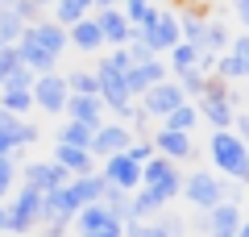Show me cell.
<instances>
[{
    "label": "cell",
    "instance_id": "obj_1",
    "mask_svg": "<svg viewBox=\"0 0 249 237\" xmlns=\"http://www.w3.org/2000/svg\"><path fill=\"white\" fill-rule=\"evenodd\" d=\"M208 158H212L216 175H224V179H232V183L249 187V146L232 129L208 138Z\"/></svg>",
    "mask_w": 249,
    "mask_h": 237
},
{
    "label": "cell",
    "instance_id": "obj_2",
    "mask_svg": "<svg viewBox=\"0 0 249 237\" xmlns=\"http://www.w3.org/2000/svg\"><path fill=\"white\" fill-rule=\"evenodd\" d=\"M34 229H42V192H34V187L21 183L17 192L4 200V233H34Z\"/></svg>",
    "mask_w": 249,
    "mask_h": 237
},
{
    "label": "cell",
    "instance_id": "obj_3",
    "mask_svg": "<svg viewBox=\"0 0 249 237\" xmlns=\"http://www.w3.org/2000/svg\"><path fill=\"white\" fill-rule=\"evenodd\" d=\"M183 196L191 208H199V212H212L220 200H229V183H224L216 171H187L183 175Z\"/></svg>",
    "mask_w": 249,
    "mask_h": 237
},
{
    "label": "cell",
    "instance_id": "obj_4",
    "mask_svg": "<svg viewBox=\"0 0 249 237\" xmlns=\"http://www.w3.org/2000/svg\"><path fill=\"white\" fill-rule=\"evenodd\" d=\"M142 187H145V192H154L162 204H170L178 192H183V171H178L175 162H166V158L154 154L150 162L142 167Z\"/></svg>",
    "mask_w": 249,
    "mask_h": 237
},
{
    "label": "cell",
    "instance_id": "obj_5",
    "mask_svg": "<svg viewBox=\"0 0 249 237\" xmlns=\"http://www.w3.org/2000/svg\"><path fill=\"white\" fill-rule=\"evenodd\" d=\"M67 100H71V92H67L62 71H50V75H37L34 79V108H37V113L62 117V113H67Z\"/></svg>",
    "mask_w": 249,
    "mask_h": 237
},
{
    "label": "cell",
    "instance_id": "obj_6",
    "mask_svg": "<svg viewBox=\"0 0 249 237\" xmlns=\"http://www.w3.org/2000/svg\"><path fill=\"white\" fill-rule=\"evenodd\" d=\"M21 183L46 196V192H54V187H67L71 175H67L54 158H29V162H21Z\"/></svg>",
    "mask_w": 249,
    "mask_h": 237
},
{
    "label": "cell",
    "instance_id": "obj_7",
    "mask_svg": "<svg viewBox=\"0 0 249 237\" xmlns=\"http://www.w3.org/2000/svg\"><path fill=\"white\" fill-rule=\"evenodd\" d=\"M96 83H100V100H104V108L112 117H121V125L129 121V113H133L137 100L129 96V88H124V75H108V71L96 67Z\"/></svg>",
    "mask_w": 249,
    "mask_h": 237
},
{
    "label": "cell",
    "instance_id": "obj_8",
    "mask_svg": "<svg viewBox=\"0 0 249 237\" xmlns=\"http://www.w3.org/2000/svg\"><path fill=\"white\" fill-rule=\"evenodd\" d=\"M133 146V133H129V125H121V121H104L96 133H91V158H116V154H124V150Z\"/></svg>",
    "mask_w": 249,
    "mask_h": 237
},
{
    "label": "cell",
    "instance_id": "obj_9",
    "mask_svg": "<svg viewBox=\"0 0 249 237\" xmlns=\"http://www.w3.org/2000/svg\"><path fill=\"white\" fill-rule=\"evenodd\" d=\"M75 217H79V200H75L71 183L42 196V225H75Z\"/></svg>",
    "mask_w": 249,
    "mask_h": 237
},
{
    "label": "cell",
    "instance_id": "obj_10",
    "mask_svg": "<svg viewBox=\"0 0 249 237\" xmlns=\"http://www.w3.org/2000/svg\"><path fill=\"white\" fill-rule=\"evenodd\" d=\"M137 104H142L145 113H150V121H166V117L175 113L178 104H187V96H183V88H178L175 79H166V83L150 88V92H145L142 100H137Z\"/></svg>",
    "mask_w": 249,
    "mask_h": 237
},
{
    "label": "cell",
    "instance_id": "obj_11",
    "mask_svg": "<svg viewBox=\"0 0 249 237\" xmlns=\"http://www.w3.org/2000/svg\"><path fill=\"white\" fill-rule=\"evenodd\" d=\"M100 179H104L108 187H116V192H129V196H133L137 187H142V167H137L129 154H116V158H104Z\"/></svg>",
    "mask_w": 249,
    "mask_h": 237
},
{
    "label": "cell",
    "instance_id": "obj_12",
    "mask_svg": "<svg viewBox=\"0 0 249 237\" xmlns=\"http://www.w3.org/2000/svg\"><path fill=\"white\" fill-rule=\"evenodd\" d=\"M91 17H96L100 34H104V50H121V46H129L133 25H129V17H124L121 9H96Z\"/></svg>",
    "mask_w": 249,
    "mask_h": 237
},
{
    "label": "cell",
    "instance_id": "obj_13",
    "mask_svg": "<svg viewBox=\"0 0 249 237\" xmlns=\"http://www.w3.org/2000/svg\"><path fill=\"white\" fill-rule=\"evenodd\" d=\"M241 204L237 200H220L212 212H204V233L208 237H237V229H241Z\"/></svg>",
    "mask_w": 249,
    "mask_h": 237
},
{
    "label": "cell",
    "instance_id": "obj_14",
    "mask_svg": "<svg viewBox=\"0 0 249 237\" xmlns=\"http://www.w3.org/2000/svg\"><path fill=\"white\" fill-rule=\"evenodd\" d=\"M150 141H154V154L158 158H166V162H187V158L196 154V141H191V133H170V129H154L150 133Z\"/></svg>",
    "mask_w": 249,
    "mask_h": 237
},
{
    "label": "cell",
    "instance_id": "obj_15",
    "mask_svg": "<svg viewBox=\"0 0 249 237\" xmlns=\"http://www.w3.org/2000/svg\"><path fill=\"white\" fill-rule=\"evenodd\" d=\"M166 79H170L166 62L154 59V62H137V67L124 75V88H129V96H133V100H142L150 88H158V83H166Z\"/></svg>",
    "mask_w": 249,
    "mask_h": 237
},
{
    "label": "cell",
    "instance_id": "obj_16",
    "mask_svg": "<svg viewBox=\"0 0 249 237\" xmlns=\"http://www.w3.org/2000/svg\"><path fill=\"white\" fill-rule=\"evenodd\" d=\"M142 38L150 42V50H154V54H170L178 42H183V34H178V13L162 9V13H158V21H154V29H145Z\"/></svg>",
    "mask_w": 249,
    "mask_h": 237
},
{
    "label": "cell",
    "instance_id": "obj_17",
    "mask_svg": "<svg viewBox=\"0 0 249 237\" xmlns=\"http://www.w3.org/2000/svg\"><path fill=\"white\" fill-rule=\"evenodd\" d=\"M25 38L37 46V50H46L50 59H62L67 46H71V42H67V29L54 25V21H34V25H25Z\"/></svg>",
    "mask_w": 249,
    "mask_h": 237
},
{
    "label": "cell",
    "instance_id": "obj_18",
    "mask_svg": "<svg viewBox=\"0 0 249 237\" xmlns=\"http://www.w3.org/2000/svg\"><path fill=\"white\" fill-rule=\"evenodd\" d=\"M187 233V220L178 217H154V220H129L124 225V237H183Z\"/></svg>",
    "mask_w": 249,
    "mask_h": 237
},
{
    "label": "cell",
    "instance_id": "obj_19",
    "mask_svg": "<svg viewBox=\"0 0 249 237\" xmlns=\"http://www.w3.org/2000/svg\"><path fill=\"white\" fill-rule=\"evenodd\" d=\"M67 121H79V125H91V129H100V125L108 121V108L100 96H71L67 100Z\"/></svg>",
    "mask_w": 249,
    "mask_h": 237
},
{
    "label": "cell",
    "instance_id": "obj_20",
    "mask_svg": "<svg viewBox=\"0 0 249 237\" xmlns=\"http://www.w3.org/2000/svg\"><path fill=\"white\" fill-rule=\"evenodd\" d=\"M54 162H58L62 171L71 179H83V175H96V158H91V150H79V146H54Z\"/></svg>",
    "mask_w": 249,
    "mask_h": 237
},
{
    "label": "cell",
    "instance_id": "obj_21",
    "mask_svg": "<svg viewBox=\"0 0 249 237\" xmlns=\"http://www.w3.org/2000/svg\"><path fill=\"white\" fill-rule=\"evenodd\" d=\"M67 42H71L75 50H83V54H96V50H104V34H100L96 17H83V21H75V25L67 29Z\"/></svg>",
    "mask_w": 249,
    "mask_h": 237
},
{
    "label": "cell",
    "instance_id": "obj_22",
    "mask_svg": "<svg viewBox=\"0 0 249 237\" xmlns=\"http://www.w3.org/2000/svg\"><path fill=\"white\" fill-rule=\"evenodd\" d=\"M229 42H232V29H229V21H220V17H208L204 38H199V46H196V50H199V54H212V59H220V54L229 50Z\"/></svg>",
    "mask_w": 249,
    "mask_h": 237
},
{
    "label": "cell",
    "instance_id": "obj_23",
    "mask_svg": "<svg viewBox=\"0 0 249 237\" xmlns=\"http://www.w3.org/2000/svg\"><path fill=\"white\" fill-rule=\"evenodd\" d=\"M54 25H62V29H71L75 21H83V17H91L96 13V0H54Z\"/></svg>",
    "mask_w": 249,
    "mask_h": 237
},
{
    "label": "cell",
    "instance_id": "obj_24",
    "mask_svg": "<svg viewBox=\"0 0 249 237\" xmlns=\"http://www.w3.org/2000/svg\"><path fill=\"white\" fill-rule=\"evenodd\" d=\"M17 54H21V67L34 71V75H50V71H58V59H50L46 50H37L25 34H21V42H17Z\"/></svg>",
    "mask_w": 249,
    "mask_h": 237
},
{
    "label": "cell",
    "instance_id": "obj_25",
    "mask_svg": "<svg viewBox=\"0 0 249 237\" xmlns=\"http://www.w3.org/2000/svg\"><path fill=\"white\" fill-rule=\"evenodd\" d=\"M104 225H112V212L104 208V204H88V208H79V217H75V233L79 237H91V233H100Z\"/></svg>",
    "mask_w": 249,
    "mask_h": 237
},
{
    "label": "cell",
    "instance_id": "obj_26",
    "mask_svg": "<svg viewBox=\"0 0 249 237\" xmlns=\"http://www.w3.org/2000/svg\"><path fill=\"white\" fill-rule=\"evenodd\" d=\"M0 113L25 121V117L34 113V92H25V88H0Z\"/></svg>",
    "mask_w": 249,
    "mask_h": 237
},
{
    "label": "cell",
    "instance_id": "obj_27",
    "mask_svg": "<svg viewBox=\"0 0 249 237\" xmlns=\"http://www.w3.org/2000/svg\"><path fill=\"white\" fill-rule=\"evenodd\" d=\"M166 62V71H170V79H178V75H187V71H196L199 67V50L191 42H178L175 50H170V59H162Z\"/></svg>",
    "mask_w": 249,
    "mask_h": 237
},
{
    "label": "cell",
    "instance_id": "obj_28",
    "mask_svg": "<svg viewBox=\"0 0 249 237\" xmlns=\"http://www.w3.org/2000/svg\"><path fill=\"white\" fill-rule=\"evenodd\" d=\"M71 192H75V200H79V208H88V204H100V200H104L108 183H104V179H100V171H96V175L71 179Z\"/></svg>",
    "mask_w": 249,
    "mask_h": 237
},
{
    "label": "cell",
    "instance_id": "obj_29",
    "mask_svg": "<svg viewBox=\"0 0 249 237\" xmlns=\"http://www.w3.org/2000/svg\"><path fill=\"white\" fill-rule=\"evenodd\" d=\"M129 208H133V220H154V217H162V208H166V204H162L154 192L137 187V192L129 196Z\"/></svg>",
    "mask_w": 249,
    "mask_h": 237
},
{
    "label": "cell",
    "instance_id": "obj_30",
    "mask_svg": "<svg viewBox=\"0 0 249 237\" xmlns=\"http://www.w3.org/2000/svg\"><path fill=\"white\" fill-rule=\"evenodd\" d=\"M196 125H199V108L191 104V100H187V104H178L175 113H170L166 121L158 125V129H170V133H191Z\"/></svg>",
    "mask_w": 249,
    "mask_h": 237
},
{
    "label": "cell",
    "instance_id": "obj_31",
    "mask_svg": "<svg viewBox=\"0 0 249 237\" xmlns=\"http://www.w3.org/2000/svg\"><path fill=\"white\" fill-rule=\"evenodd\" d=\"M17 179H21V162H17V154H0V204L17 192Z\"/></svg>",
    "mask_w": 249,
    "mask_h": 237
},
{
    "label": "cell",
    "instance_id": "obj_32",
    "mask_svg": "<svg viewBox=\"0 0 249 237\" xmlns=\"http://www.w3.org/2000/svg\"><path fill=\"white\" fill-rule=\"evenodd\" d=\"M91 125H79V121H67V125H58V146H79V150H88L91 146Z\"/></svg>",
    "mask_w": 249,
    "mask_h": 237
},
{
    "label": "cell",
    "instance_id": "obj_33",
    "mask_svg": "<svg viewBox=\"0 0 249 237\" xmlns=\"http://www.w3.org/2000/svg\"><path fill=\"white\" fill-rule=\"evenodd\" d=\"M204 25H208L204 13H199V9H187L183 17H178V34H183V42L199 46V38H204Z\"/></svg>",
    "mask_w": 249,
    "mask_h": 237
},
{
    "label": "cell",
    "instance_id": "obj_34",
    "mask_svg": "<svg viewBox=\"0 0 249 237\" xmlns=\"http://www.w3.org/2000/svg\"><path fill=\"white\" fill-rule=\"evenodd\" d=\"M67 79V92L71 96H100V83H96V71H71Z\"/></svg>",
    "mask_w": 249,
    "mask_h": 237
},
{
    "label": "cell",
    "instance_id": "obj_35",
    "mask_svg": "<svg viewBox=\"0 0 249 237\" xmlns=\"http://www.w3.org/2000/svg\"><path fill=\"white\" fill-rule=\"evenodd\" d=\"M208 79H212V75H204V71H187V75H178L175 83H178V88H183V96L191 100V104H196V100L204 96V88H208Z\"/></svg>",
    "mask_w": 249,
    "mask_h": 237
},
{
    "label": "cell",
    "instance_id": "obj_36",
    "mask_svg": "<svg viewBox=\"0 0 249 237\" xmlns=\"http://www.w3.org/2000/svg\"><path fill=\"white\" fill-rule=\"evenodd\" d=\"M17 133H21V121L0 113V154H17Z\"/></svg>",
    "mask_w": 249,
    "mask_h": 237
},
{
    "label": "cell",
    "instance_id": "obj_37",
    "mask_svg": "<svg viewBox=\"0 0 249 237\" xmlns=\"http://www.w3.org/2000/svg\"><path fill=\"white\" fill-rule=\"evenodd\" d=\"M100 71H108V75H129L133 71V59H129V50H108L104 54V62H100Z\"/></svg>",
    "mask_w": 249,
    "mask_h": 237
},
{
    "label": "cell",
    "instance_id": "obj_38",
    "mask_svg": "<svg viewBox=\"0 0 249 237\" xmlns=\"http://www.w3.org/2000/svg\"><path fill=\"white\" fill-rule=\"evenodd\" d=\"M21 34H25V25H21L13 13L0 9V46H17V42H21Z\"/></svg>",
    "mask_w": 249,
    "mask_h": 237
},
{
    "label": "cell",
    "instance_id": "obj_39",
    "mask_svg": "<svg viewBox=\"0 0 249 237\" xmlns=\"http://www.w3.org/2000/svg\"><path fill=\"white\" fill-rule=\"evenodd\" d=\"M17 71H21V54H17V46H0V88H4V83H9Z\"/></svg>",
    "mask_w": 249,
    "mask_h": 237
},
{
    "label": "cell",
    "instance_id": "obj_40",
    "mask_svg": "<svg viewBox=\"0 0 249 237\" xmlns=\"http://www.w3.org/2000/svg\"><path fill=\"white\" fill-rule=\"evenodd\" d=\"M4 13H13L21 25H34V21H42V13H37L29 0H4Z\"/></svg>",
    "mask_w": 249,
    "mask_h": 237
},
{
    "label": "cell",
    "instance_id": "obj_41",
    "mask_svg": "<svg viewBox=\"0 0 249 237\" xmlns=\"http://www.w3.org/2000/svg\"><path fill=\"white\" fill-rule=\"evenodd\" d=\"M124 50H129V59H133V67H137V62H154V59H158V54L150 50V42H145L142 34H133V38H129V46H124Z\"/></svg>",
    "mask_w": 249,
    "mask_h": 237
},
{
    "label": "cell",
    "instance_id": "obj_42",
    "mask_svg": "<svg viewBox=\"0 0 249 237\" xmlns=\"http://www.w3.org/2000/svg\"><path fill=\"white\" fill-rule=\"evenodd\" d=\"M124 154L133 158L137 167H145V162H150V158H154V141H150V138H133V146L124 150Z\"/></svg>",
    "mask_w": 249,
    "mask_h": 237
},
{
    "label": "cell",
    "instance_id": "obj_43",
    "mask_svg": "<svg viewBox=\"0 0 249 237\" xmlns=\"http://www.w3.org/2000/svg\"><path fill=\"white\" fill-rule=\"evenodd\" d=\"M37 138H42V129H37L34 121H21V133H17V154L29 146H37Z\"/></svg>",
    "mask_w": 249,
    "mask_h": 237
},
{
    "label": "cell",
    "instance_id": "obj_44",
    "mask_svg": "<svg viewBox=\"0 0 249 237\" xmlns=\"http://www.w3.org/2000/svg\"><path fill=\"white\" fill-rule=\"evenodd\" d=\"M224 54H229V59H237V62H249V34H237V38L229 42V50H224Z\"/></svg>",
    "mask_w": 249,
    "mask_h": 237
},
{
    "label": "cell",
    "instance_id": "obj_45",
    "mask_svg": "<svg viewBox=\"0 0 249 237\" xmlns=\"http://www.w3.org/2000/svg\"><path fill=\"white\" fill-rule=\"evenodd\" d=\"M232 133H237V138L249 146V113H237V121H232Z\"/></svg>",
    "mask_w": 249,
    "mask_h": 237
},
{
    "label": "cell",
    "instance_id": "obj_46",
    "mask_svg": "<svg viewBox=\"0 0 249 237\" xmlns=\"http://www.w3.org/2000/svg\"><path fill=\"white\" fill-rule=\"evenodd\" d=\"M37 233L42 237H71V225H42Z\"/></svg>",
    "mask_w": 249,
    "mask_h": 237
},
{
    "label": "cell",
    "instance_id": "obj_47",
    "mask_svg": "<svg viewBox=\"0 0 249 237\" xmlns=\"http://www.w3.org/2000/svg\"><path fill=\"white\" fill-rule=\"evenodd\" d=\"M232 13H237V21L249 29V0H232Z\"/></svg>",
    "mask_w": 249,
    "mask_h": 237
},
{
    "label": "cell",
    "instance_id": "obj_48",
    "mask_svg": "<svg viewBox=\"0 0 249 237\" xmlns=\"http://www.w3.org/2000/svg\"><path fill=\"white\" fill-rule=\"evenodd\" d=\"M91 237H124V225H121V220H112V225H104L100 233H91Z\"/></svg>",
    "mask_w": 249,
    "mask_h": 237
},
{
    "label": "cell",
    "instance_id": "obj_49",
    "mask_svg": "<svg viewBox=\"0 0 249 237\" xmlns=\"http://www.w3.org/2000/svg\"><path fill=\"white\" fill-rule=\"evenodd\" d=\"M145 4H150V0H121V4H116V9H121L124 17H129V13H137V9H145Z\"/></svg>",
    "mask_w": 249,
    "mask_h": 237
},
{
    "label": "cell",
    "instance_id": "obj_50",
    "mask_svg": "<svg viewBox=\"0 0 249 237\" xmlns=\"http://www.w3.org/2000/svg\"><path fill=\"white\" fill-rule=\"evenodd\" d=\"M29 4H34L37 13H42V9H54V0H29Z\"/></svg>",
    "mask_w": 249,
    "mask_h": 237
},
{
    "label": "cell",
    "instance_id": "obj_51",
    "mask_svg": "<svg viewBox=\"0 0 249 237\" xmlns=\"http://www.w3.org/2000/svg\"><path fill=\"white\" fill-rule=\"evenodd\" d=\"M121 0H96V9H116Z\"/></svg>",
    "mask_w": 249,
    "mask_h": 237
},
{
    "label": "cell",
    "instance_id": "obj_52",
    "mask_svg": "<svg viewBox=\"0 0 249 237\" xmlns=\"http://www.w3.org/2000/svg\"><path fill=\"white\" fill-rule=\"evenodd\" d=\"M237 237H249V220H241V229H237Z\"/></svg>",
    "mask_w": 249,
    "mask_h": 237
},
{
    "label": "cell",
    "instance_id": "obj_53",
    "mask_svg": "<svg viewBox=\"0 0 249 237\" xmlns=\"http://www.w3.org/2000/svg\"><path fill=\"white\" fill-rule=\"evenodd\" d=\"M0 229H4V204H0Z\"/></svg>",
    "mask_w": 249,
    "mask_h": 237
},
{
    "label": "cell",
    "instance_id": "obj_54",
    "mask_svg": "<svg viewBox=\"0 0 249 237\" xmlns=\"http://www.w3.org/2000/svg\"><path fill=\"white\" fill-rule=\"evenodd\" d=\"M245 79H249V62H245Z\"/></svg>",
    "mask_w": 249,
    "mask_h": 237
},
{
    "label": "cell",
    "instance_id": "obj_55",
    "mask_svg": "<svg viewBox=\"0 0 249 237\" xmlns=\"http://www.w3.org/2000/svg\"><path fill=\"white\" fill-rule=\"evenodd\" d=\"M245 104H249V92H245Z\"/></svg>",
    "mask_w": 249,
    "mask_h": 237
},
{
    "label": "cell",
    "instance_id": "obj_56",
    "mask_svg": "<svg viewBox=\"0 0 249 237\" xmlns=\"http://www.w3.org/2000/svg\"><path fill=\"white\" fill-rule=\"evenodd\" d=\"M0 9H4V0H0Z\"/></svg>",
    "mask_w": 249,
    "mask_h": 237
}]
</instances>
